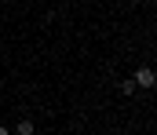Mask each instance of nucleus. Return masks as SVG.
Masks as SVG:
<instances>
[{
    "mask_svg": "<svg viewBox=\"0 0 157 135\" xmlns=\"http://www.w3.org/2000/svg\"><path fill=\"white\" fill-rule=\"evenodd\" d=\"M135 91V81H121V95H132Z\"/></svg>",
    "mask_w": 157,
    "mask_h": 135,
    "instance_id": "3",
    "label": "nucleus"
},
{
    "mask_svg": "<svg viewBox=\"0 0 157 135\" xmlns=\"http://www.w3.org/2000/svg\"><path fill=\"white\" fill-rule=\"evenodd\" d=\"M132 81H135V88H154V84H157V73L150 69V66H139Z\"/></svg>",
    "mask_w": 157,
    "mask_h": 135,
    "instance_id": "1",
    "label": "nucleus"
},
{
    "mask_svg": "<svg viewBox=\"0 0 157 135\" xmlns=\"http://www.w3.org/2000/svg\"><path fill=\"white\" fill-rule=\"evenodd\" d=\"M15 132H18V135H33V121H29V117H22V121L15 124Z\"/></svg>",
    "mask_w": 157,
    "mask_h": 135,
    "instance_id": "2",
    "label": "nucleus"
},
{
    "mask_svg": "<svg viewBox=\"0 0 157 135\" xmlns=\"http://www.w3.org/2000/svg\"><path fill=\"white\" fill-rule=\"evenodd\" d=\"M0 135H11V132H7V128H4V124H0Z\"/></svg>",
    "mask_w": 157,
    "mask_h": 135,
    "instance_id": "4",
    "label": "nucleus"
}]
</instances>
